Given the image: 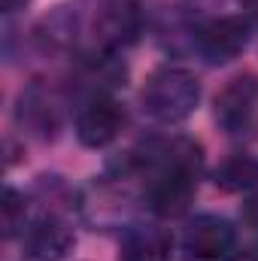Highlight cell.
<instances>
[{"label":"cell","instance_id":"cell-9","mask_svg":"<svg viewBox=\"0 0 258 261\" xmlns=\"http://www.w3.org/2000/svg\"><path fill=\"white\" fill-rule=\"evenodd\" d=\"M213 186L225 195H240L258 186V161L252 155H231L213 170Z\"/></svg>","mask_w":258,"mask_h":261},{"label":"cell","instance_id":"cell-13","mask_svg":"<svg viewBox=\"0 0 258 261\" xmlns=\"http://www.w3.org/2000/svg\"><path fill=\"white\" fill-rule=\"evenodd\" d=\"M28 3H31V0H0V6H3V15H15V12H21Z\"/></svg>","mask_w":258,"mask_h":261},{"label":"cell","instance_id":"cell-11","mask_svg":"<svg viewBox=\"0 0 258 261\" xmlns=\"http://www.w3.org/2000/svg\"><path fill=\"white\" fill-rule=\"evenodd\" d=\"M0 210H3V237L12 240V237L24 234V219H28V200H24V195L15 192V189H6Z\"/></svg>","mask_w":258,"mask_h":261},{"label":"cell","instance_id":"cell-10","mask_svg":"<svg viewBox=\"0 0 258 261\" xmlns=\"http://www.w3.org/2000/svg\"><path fill=\"white\" fill-rule=\"evenodd\" d=\"M18 122L31 125L37 134H49L55 130L58 119H55V103L49 100V94H43L40 88H28L18 97Z\"/></svg>","mask_w":258,"mask_h":261},{"label":"cell","instance_id":"cell-1","mask_svg":"<svg viewBox=\"0 0 258 261\" xmlns=\"http://www.w3.org/2000/svg\"><path fill=\"white\" fill-rule=\"evenodd\" d=\"M200 100V82L192 70L186 67H158L155 73H149L143 91H140V103L143 113L161 125H179L197 110Z\"/></svg>","mask_w":258,"mask_h":261},{"label":"cell","instance_id":"cell-14","mask_svg":"<svg viewBox=\"0 0 258 261\" xmlns=\"http://www.w3.org/2000/svg\"><path fill=\"white\" fill-rule=\"evenodd\" d=\"M237 261H258V243L246 246L243 252H237Z\"/></svg>","mask_w":258,"mask_h":261},{"label":"cell","instance_id":"cell-5","mask_svg":"<svg viewBox=\"0 0 258 261\" xmlns=\"http://www.w3.org/2000/svg\"><path fill=\"white\" fill-rule=\"evenodd\" d=\"M76 234L64 216L46 213L37 222H31L21 234V252L28 261H61L73 249Z\"/></svg>","mask_w":258,"mask_h":261},{"label":"cell","instance_id":"cell-8","mask_svg":"<svg viewBox=\"0 0 258 261\" xmlns=\"http://www.w3.org/2000/svg\"><path fill=\"white\" fill-rule=\"evenodd\" d=\"M140 28H143V15L134 3H116L110 6L100 21H97V34H100V43L110 49V52H119L131 46L137 37H140Z\"/></svg>","mask_w":258,"mask_h":261},{"label":"cell","instance_id":"cell-7","mask_svg":"<svg viewBox=\"0 0 258 261\" xmlns=\"http://www.w3.org/2000/svg\"><path fill=\"white\" fill-rule=\"evenodd\" d=\"M173 237L158 225H134L122 237V261H170Z\"/></svg>","mask_w":258,"mask_h":261},{"label":"cell","instance_id":"cell-2","mask_svg":"<svg viewBox=\"0 0 258 261\" xmlns=\"http://www.w3.org/2000/svg\"><path fill=\"white\" fill-rule=\"evenodd\" d=\"M186 261H234L237 231L222 216H194L179 240Z\"/></svg>","mask_w":258,"mask_h":261},{"label":"cell","instance_id":"cell-4","mask_svg":"<svg viewBox=\"0 0 258 261\" xmlns=\"http://www.w3.org/2000/svg\"><path fill=\"white\" fill-rule=\"evenodd\" d=\"M258 110V76L240 73L231 76L213 100V119L225 134H240L249 128Z\"/></svg>","mask_w":258,"mask_h":261},{"label":"cell","instance_id":"cell-12","mask_svg":"<svg viewBox=\"0 0 258 261\" xmlns=\"http://www.w3.org/2000/svg\"><path fill=\"white\" fill-rule=\"evenodd\" d=\"M240 219H243V225H246V228L258 231V192L243 200V206H240Z\"/></svg>","mask_w":258,"mask_h":261},{"label":"cell","instance_id":"cell-3","mask_svg":"<svg viewBox=\"0 0 258 261\" xmlns=\"http://www.w3.org/2000/svg\"><path fill=\"white\" fill-rule=\"evenodd\" d=\"M249 37H252L249 18L222 15V18H213L194 31V46H197L200 58H207L210 64H228L246 52Z\"/></svg>","mask_w":258,"mask_h":261},{"label":"cell","instance_id":"cell-6","mask_svg":"<svg viewBox=\"0 0 258 261\" xmlns=\"http://www.w3.org/2000/svg\"><path fill=\"white\" fill-rule=\"evenodd\" d=\"M125 128V110L113 97L94 94L76 116V137L88 149H104L110 146L119 130Z\"/></svg>","mask_w":258,"mask_h":261}]
</instances>
